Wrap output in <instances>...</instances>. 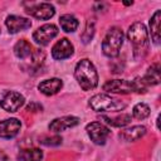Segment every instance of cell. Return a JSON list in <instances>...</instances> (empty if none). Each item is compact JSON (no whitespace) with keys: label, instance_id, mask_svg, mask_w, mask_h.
Instances as JSON below:
<instances>
[{"label":"cell","instance_id":"obj_1","mask_svg":"<svg viewBox=\"0 0 161 161\" xmlns=\"http://www.w3.org/2000/svg\"><path fill=\"white\" fill-rule=\"evenodd\" d=\"M127 38L131 42L132 47H133V54L135 57L138 58H143L147 54L148 50V33L147 29L145 26V24L137 21L133 23L128 31H127Z\"/></svg>","mask_w":161,"mask_h":161},{"label":"cell","instance_id":"obj_2","mask_svg":"<svg viewBox=\"0 0 161 161\" xmlns=\"http://www.w3.org/2000/svg\"><path fill=\"white\" fill-rule=\"evenodd\" d=\"M74 77L83 91H91L98 84V74L89 59H82L77 63Z\"/></svg>","mask_w":161,"mask_h":161},{"label":"cell","instance_id":"obj_3","mask_svg":"<svg viewBox=\"0 0 161 161\" xmlns=\"http://www.w3.org/2000/svg\"><path fill=\"white\" fill-rule=\"evenodd\" d=\"M122 44H123V33H122V30L117 26H112L107 31V34H106V36L102 42L103 54L109 57V58L117 57L119 54Z\"/></svg>","mask_w":161,"mask_h":161},{"label":"cell","instance_id":"obj_4","mask_svg":"<svg viewBox=\"0 0 161 161\" xmlns=\"http://www.w3.org/2000/svg\"><path fill=\"white\" fill-rule=\"evenodd\" d=\"M89 106L92 107V109L97 112H116V111H122L126 107V103L106 93H99L89 99Z\"/></svg>","mask_w":161,"mask_h":161},{"label":"cell","instance_id":"obj_5","mask_svg":"<svg viewBox=\"0 0 161 161\" xmlns=\"http://www.w3.org/2000/svg\"><path fill=\"white\" fill-rule=\"evenodd\" d=\"M86 131L91 138V141H93L96 145H104L111 131L108 127H106L104 125H102L101 122H91L86 126Z\"/></svg>","mask_w":161,"mask_h":161},{"label":"cell","instance_id":"obj_6","mask_svg":"<svg viewBox=\"0 0 161 161\" xmlns=\"http://www.w3.org/2000/svg\"><path fill=\"white\" fill-rule=\"evenodd\" d=\"M58 34V28L54 24H44L33 33V39L40 45H47Z\"/></svg>","mask_w":161,"mask_h":161},{"label":"cell","instance_id":"obj_7","mask_svg":"<svg viewBox=\"0 0 161 161\" xmlns=\"http://www.w3.org/2000/svg\"><path fill=\"white\" fill-rule=\"evenodd\" d=\"M23 104H24V96L14 91L8 92L0 101L1 108L5 109L6 112H16Z\"/></svg>","mask_w":161,"mask_h":161},{"label":"cell","instance_id":"obj_8","mask_svg":"<svg viewBox=\"0 0 161 161\" xmlns=\"http://www.w3.org/2000/svg\"><path fill=\"white\" fill-rule=\"evenodd\" d=\"M74 52V47L73 44L67 39V38H62L60 40H58L53 48H52V57L57 60H62V59H67L69 58Z\"/></svg>","mask_w":161,"mask_h":161},{"label":"cell","instance_id":"obj_9","mask_svg":"<svg viewBox=\"0 0 161 161\" xmlns=\"http://www.w3.org/2000/svg\"><path fill=\"white\" fill-rule=\"evenodd\" d=\"M20 128H21V122L18 118H8L0 121V137L13 138L19 133Z\"/></svg>","mask_w":161,"mask_h":161},{"label":"cell","instance_id":"obj_10","mask_svg":"<svg viewBox=\"0 0 161 161\" xmlns=\"http://www.w3.org/2000/svg\"><path fill=\"white\" fill-rule=\"evenodd\" d=\"M30 15H33L36 19L40 20H48L50 19L54 14H55V9L52 4L49 3H40V4H35L34 6H30L26 10Z\"/></svg>","mask_w":161,"mask_h":161},{"label":"cell","instance_id":"obj_11","mask_svg":"<svg viewBox=\"0 0 161 161\" xmlns=\"http://www.w3.org/2000/svg\"><path fill=\"white\" fill-rule=\"evenodd\" d=\"M5 25L9 30V33L11 34H15V33H19L21 30H25V29H29L31 26V21L26 18H23V16H18V15H9L5 20Z\"/></svg>","mask_w":161,"mask_h":161},{"label":"cell","instance_id":"obj_12","mask_svg":"<svg viewBox=\"0 0 161 161\" xmlns=\"http://www.w3.org/2000/svg\"><path fill=\"white\" fill-rule=\"evenodd\" d=\"M79 123V118L75 116H63L53 119L49 123V130L53 132H62L68 128H72Z\"/></svg>","mask_w":161,"mask_h":161},{"label":"cell","instance_id":"obj_13","mask_svg":"<svg viewBox=\"0 0 161 161\" xmlns=\"http://www.w3.org/2000/svg\"><path fill=\"white\" fill-rule=\"evenodd\" d=\"M103 89L106 92H109V93H122V94H127V93L133 92L131 82H128L126 79H112V80H108V82H106L103 84Z\"/></svg>","mask_w":161,"mask_h":161},{"label":"cell","instance_id":"obj_14","mask_svg":"<svg viewBox=\"0 0 161 161\" xmlns=\"http://www.w3.org/2000/svg\"><path fill=\"white\" fill-rule=\"evenodd\" d=\"M63 87V82L59 78H50V79H45L43 82L39 83L38 88L39 91L45 94V96H53L55 93H58Z\"/></svg>","mask_w":161,"mask_h":161},{"label":"cell","instance_id":"obj_15","mask_svg":"<svg viewBox=\"0 0 161 161\" xmlns=\"http://www.w3.org/2000/svg\"><path fill=\"white\" fill-rule=\"evenodd\" d=\"M145 133H146V127L145 126H132L130 128L123 130L119 133V137L122 140L127 141V142H131V141H136V140L141 138Z\"/></svg>","mask_w":161,"mask_h":161},{"label":"cell","instance_id":"obj_16","mask_svg":"<svg viewBox=\"0 0 161 161\" xmlns=\"http://www.w3.org/2000/svg\"><path fill=\"white\" fill-rule=\"evenodd\" d=\"M160 18H161V11L156 10L155 14L152 15L151 20H150L151 36H152V40L156 45L160 44Z\"/></svg>","mask_w":161,"mask_h":161},{"label":"cell","instance_id":"obj_17","mask_svg":"<svg viewBox=\"0 0 161 161\" xmlns=\"http://www.w3.org/2000/svg\"><path fill=\"white\" fill-rule=\"evenodd\" d=\"M59 23H60V26L64 31L67 33H73L75 31V29L78 28V20L74 15H70V14H64L59 18Z\"/></svg>","mask_w":161,"mask_h":161},{"label":"cell","instance_id":"obj_18","mask_svg":"<svg viewBox=\"0 0 161 161\" xmlns=\"http://www.w3.org/2000/svg\"><path fill=\"white\" fill-rule=\"evenodd\" d=\"M14 54H15L18 58H20V59H25V58H28V57H31L33 52H31V45H30V43L26 42V40H24V39L19 40V42L14 45Z\"/></svg>","mask_w":161,"mask_h":161},{"label":"cell","instance_id":"obj_19","mask_svg":"<svg viewBox=\"0 0 161 161\" xmlns=\"http://www.w3.org/2000/svg\"><path fill=\"white\" fill-rule=\"evenodd\" d=\"M106 123L113 126V127H123L126 125H128L131 122V116L130 114H126V113H122L119 116H116V117H111V116H102L101 117Z\"/></svg>","mask_w":161,"mask_h":161},{"label":"cell","instance_id":"obj_20","mask_svg":"<svg viewBox=\"0 0 161 161\" xmlns=\"http://www.w3.org/2000/svg\"><path fill=\"white\" fill-rule=\"evenodd\" d=\"M146 83L148 86H156L160 83V64L158 63H153L148 69L146 75L143 77Z\"/></svg>","mask_w":161,"mask_h":161},{"label":"cell","instance_id":"obj_21","mask_svg":"<svg viewBox=\"0 0 161 161\" xmlns=\"http://www.w3.org/2000/svg\"><path fill=\"white\" fill-rule=\"evenodd\" d=\"M18 157L21 161H40L43 158V152L39 148H28L21 150Z\"/></svg>","mask_w":161,"mask_h":161},{"label":"cell","instance_id":"obj_22","mask_svg":"<svg viewBox=\"0 0 161 161\" xmlns=\"http://www.w3.org/2000/svg\"><path fill=\"white\" fill-rule=\"evenodd\" d=\"M150 114V107L146 103H137L132 109V116L137 119H145Z\"/></svg>","mask_w":161,"mask_h":161},{"label":"cell","instance_id":"obj_23","mask_svg":"<svg viewBox=\"0 0 161 161\" xmlns=\"http://www.w3.org/2000/svg\"><path fill=\"white\" fill-rule=\"evenodd\" d=\"M131 84H132V91L137 92V93H145L147 91V87H148L145 78H141V77H136L131 82Z\"/></svg>","mask_w":161,"mask_h":161},{"label":"cell","instance_id":"obj_24","mask_svg":"<svg viewBox=\"0 0 161 161\" xmlns=\"http://www.w3.org/2000/svg\"><path fill=\"white\" fill-rule=\"evenodd\" d=\"M93 33H94V24H93V21L89 20V21L87 23L86 31L82 34V39H83V42H84V43H88V42L92 39Z\"/></svg>","mask_w":161,"mask_h":161},{"label":"cell","instance_id":"obj_25","mask_svg":"<svg viewBox=\"0 0 161 161\" xmlns=\"http://www.w3.org/2000/svg\"><path fill=\"white\" fill-rule=\"evenodd\" d=\"M40 143L45 145V146H58L62 143V138L59 136H53V137H43L42 140H39Z\"/></svg>","mask_w":161,"mask_h":161},{"label":"cell","instance_id":"obj_26","mask_svg":"<svg viewBox=\"0 0 161 161\" xmlns=\"http://www.w3.org/2000/svg\"><path fill=\"white\" fill-rule=\"evenodd\" d=\"M42 108H43V107H42L39 103L31 102V103L26 107V111H29V112H30V111H31V112H38V111H42Z\"/></svg>","mask_w":161,"mask_h":161},{"label":"cell","instance_id":"obj_27","mask_svg":"<svg viewBox=\"0 0 161 161\" xmlns=\"http://www.w3.org/2000/svg\"><path fill=\"white\" fill-rule=\"evenodd\" d=\"M0 161H9V160H8V156H6L1 150H0Z\"/></svg>","mask_w":161,"mask_h":161}]
</instances>
